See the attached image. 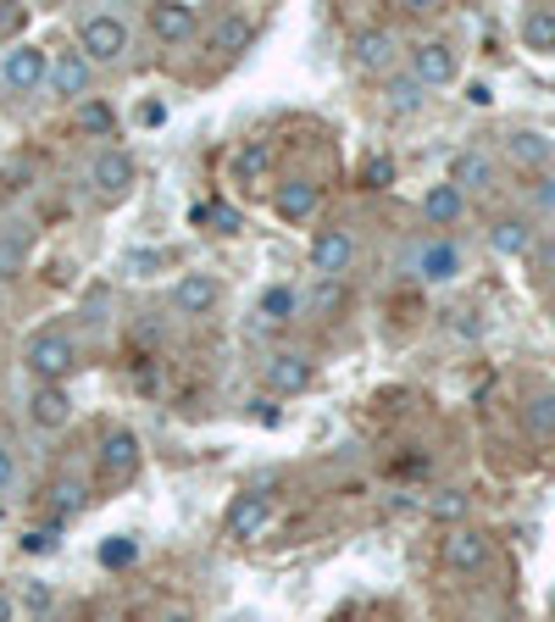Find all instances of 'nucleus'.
I'll use <instances>...</instances> for the list:
<instances>
[{"label": "nucleus", "mask_w": 555, "mask_h": 622, "mask_svg": "<svg viewBox=\"0 0 555 622\" xmlns=\"http://www.w3.org/2000/svg\"><path fill=\"white\" fill-rule=\"evenodd\" d=\"M450 184L466 195V190H489L494 184V162L483 156V151H461L455 156V167H450Z\"/></svg>", "instance_id": "18"}, {"label": "nucleus", "mask_w": 555, "mask_h": 622, "mask_svg": "<svg viewBox=\"0 0 555 622\" xmlns=\"http://www.w3.org/2000/svg\"><path fill=\"white\" fill-rule=\"evenodd\" d=\"M29 417H34L40 428H62V422L73 417L68 389H62V384H40V389H34V400H29Z\"/></svg>", "instance_id": "15"}, {"label": "nucleus", "mask_w": 555, "mask_h": 622, "mask_svg": "<svg viewBox=\"0 0 555 622\" xmlns=\"http://www.w3.org/2000/svg\"><path fill=\"white\" fill-rule=\"evenodd\" d=\"M267 517H273V506H267V494H234V506H228V533L234 539H256L261 528H267Z\"/></svg>", "instance_id": "10"}, {"label": "nucleus", "mask_w": 555, "mask_h": 622, "mask_svg": "<svg viewBox=\"0 0 555 622\" xmlns=\"http://www.w3.org/2000/svg\"><path fill=\"white\" fill-rule=\"evenodd\" d=\"M51 84H56V95H84L90 90V57L84 51H62L51 62Z\"/></svg>", "instance_id": "16"}, {"label": "nucleus", "mask_w": 555, "mask_h": 622, "mask_svg": "<svg viewBox=\"0 0 555 622\" xmlns=\"http://www.w3.org/2000/svg\"><path fill=\"white\" fill-rule=\"evenodd\" d=\"M0 73H7V84L12 90H40L45 79H51V57L45 51H34V45H18V51H7V68H0Z\"/></svg>", "instance_id": "7"}, {"label": "nucleus", "mask_w": 555, "mask_h": 622, "mask_svg": "<svg viewBox=\"0 0 555 622\" xmlns=\"http://www.w3.org/2000/svg\"><path fill=\"white\" fill-rule=\"evenodd\" d=\"M317 206H322V190H317L311 179H289V184H278V217H284V223H306Z\"/></svg>", "instance_id": "11"}, {"label": "nucleus", "mask_w": 555, "mask_h": 622, "mask_svg": "<svg viewBox=\"0 0 555 622\" xmlns=\"http://www.w3.org/2000/svg\"><path fill=\"white\" fill-rule=\"evenodd\" d=\"M411 79H417L422 90L455 84V51H450L444 40H422V45L411 51Z\"/></svg>", "instance_id": "3"}, {"label": "nucleus", "mask_w": 555, "mask_h": 622, "mask_svg": "<svg viewBox=\"0 0 555 622\" xmlns=\"http://www.w3.org/2000/svg\"><path fill=\"white\" fill-rule=\"evenodd\" d=\"M23 361H29L34 384H62V378H73V367H79V345H73L62 328H45V334L29 339Z\"/></svg>", "instance_id": "1"}, {"label": "nucleus", "mask_w": 555, "mask_h": 622, "mask_svg": "<svg viewBox=\"0 0 555 622\" xmlns=\"http://www.w3.org/2000/svg\"><path fill=\"white\" fill-rule=\"evenodd\" d=\"M212 223H217L223 234H234V228H239V212H234V206H223V201H212Z\"/></svg>", "instance_id": "36"}, {"label": "nucleus", "mask_w": 555, "mask_h": 622, "mask_svg": "<svg viewBox=\"0 0 555 622\" xmlns=\"http://www.w3.org/2000/svg\"><path fill=\"white\" fill-rule=\"evenodd\" d=\"M466 506H472V500H466V489H439V494L428 500V517H433V522H461V517H466Z\"/></svg>", "instance_id": "25"}, {"label": "nucleus", "mask_w": 555, "mask_h": 622, "mask_svg": "<svg viewBox=\"0 0 555 622\" xmlns=\"http://www.w3.org/2000/svg\"><path fill=\"white\" fill-rule=\"evenodd\" d=\"M51 506H56V511H79V506H84V483L56 478V483H51Z\"/></svg>", "instance_id": "31"}, {"label": "nucleus", "mask_w": 555, "mask_h": 622, "mask_svg": "<svg viewBox=\"0 0 555 622\" xmlns=\"http://www.w3.org/2000/svg\"><path fill=\"white\" fill-rule=\"evenodd\" d=\"M389 179H394V162H389V156H372V162L361 167V184H372V190H383Z\"/></svg>", "instance_id": "32"}, {"label": "nucleus", "mask_w": 555, "mask_h": 622, "mask_svg": "<svg viewBox=\"0 0 555 622\" xmlns=\"http://www.w3.org/2000/svg\"><path fill=\"white\" fill-rule=\"evenodd\" d=\"M173 300H178L184 317H201V312H212V300H217V278H212V273H184L178 289H173Z\"/></svg>", "instance_id": "14"}, {"label": "nucleus", "mask_w": 555, "mask_h": 622, "mask_svg": "<svg viewBox=\"0 0 555 622\" xmlns=\"http://www.w3.org/2000/svg\"><path fill=\"white\" fill-rule=\"evenodd\" d=\"M350 262H356V239H350L345 228H322V234H317V245H311V267L333 284V278H345V273H350Z\"/></svg>", "instance_id": "4"}, {"label": "nucleus", "mask_w": 555, "mask_h": 622, "mask_svg": "<svg viewBox=\"0 0 555 622\" xmlns=\"http://www.w3.org/2000/svg\"><path fill=\"white\" fill-rule=\"evenodd\" d=\"M23 256H29L23 234H0V278H18L23 273Z\"/></svg>", "instance_id": "27"}, {"label": "nucleus", "mask_w": 555, "mask_h": 622, "mask_svg": "<svg viewBox=\"0 0 555 622\" xmlns=\"http://www.w3.org/2000/svg\"><path fill=\"white\" fill-rule=\"evenodd\" d=\"M151 34L162 40V45H184V40H195L201 34V12L195 7H151Z\"/></svg>", "instance_id": "6"}, {"label": "nucleus", "mask_w": 555, "mask_h": 622, "mask_svg": "<svg viewBox=\"0 0 555 622\" xmlns=\"http://www.w3.org/2000/svg\"><path fill=\"white\" fill-rule=\"evenodd\" d=\"M522 422H527V434L555 439V389H538V395L522 406Z\"/></svg>", "instance_id": "23"}, {"label": "nucleus", "mask_w": 555, "mask_h": 622, "mask_svg": "<svg viewBox=\"0 0 555 622\" xmlns=\"http://www.w3.org/2000/svg\"><path fill=\"white\" fill-rule=\"evenodd\" d=\"M112 123H117V118H112L106 101H84V106H79V129H84V134H112Z\"/></svg>", "instance_id": "28"}, {"label": "nucleus", "mask_w": 555, "mask_h": 622, "mask_svg": "<svg viewBox=\"0 0 555 622\" xmlns=\"http://www.w3.org/2000/svg\"><path fill=\"white\" fill-rule=\"evenodd\" d=\"M79 51L90 57V68H95V62H117V57L129 51V23L112 18V12L84 18V29H79Z\"/></svg>", "instance_id": "2"}, {"label": "nucleus", "mask_w": 555, "mask_h": 622, "mask_svg": "<svg viewBox=\"0 0 555 622\" xmlns=\"http://www.w3.org/2000/svg\"><path fill=\"white\" fill-rule=\"evenodd\" d=\"M466 101H472V106H494V90H489V84H472Z\"/></svg>", "instance_id": "38"}, {"label": "nucleus", "mask_w": 555, "mask_h": 622, "mask_svg": "<svg viewBox=\"0 0 555 622\" xmlns=\"http://www.w3.org/2000/svg\"><path fill=\"white\" fill-rule=\"evenodd\" d=\"M295 306H300L295 289H267V295H261V317H267V323H289Z\"/></svg>", "instance_id": "29"}, {"label": "nucleus", "mask_w": 555, "mask_h": 622, "mask_svg": "<svg viewBox=\"0 0 555 622\" xmlns=\"http://www.w3.org/2000/svg\"><path fill=\"white\" fill-rule=\"evenodd\" d=\"M533 206H538V212H555V173H544V179L533 184Z\"/></svg>", "instance_id": "35"}, {"label": "nucleus", "mask_w": 555, "mask_h": 622, "mask_svg": "<svg viewBox=\"0 0 555 622\" xmlns=\"http://www.w3.org/2000/svg\"><path fill=\"white\" fill-rule=\"evenodd\" d=\"M394 51H400V45H394L389 29H367V34L356 40V62H361L367 73H383V68L394 62Z\"/></svg>", "instance_id": "19"}, {"label": "nucleus", "mask_w": 555, "mask_h": 622, "mask_svg": "<svg viewBox=\"0 0 555 622\" xmlns=\"http://www.w3.org/2000/svg\"><path fill=\"white\" fill-rule=\"evenodd\" d=\"M0 622H12V594L0 589Z\"/></svg>", "instance_id": "39"}, {"label": "nucleus", "mask_w": 555, "mask_h": 622, "mask_svg": "<svg viewBox=\"0 0 555 622\" xmlns=\"http://www.w3.org/2000/svg\"><path fill=\"white\" fill-rule=\"evenodd\" d=\"M489 245H494L500 256H527V245H533V228H527L522 217H500V223L489 228Z\"/></svg>", "instance_id": "21"}, {"label": "nucleus", "mask_w": 555, "mask_h": 622, "mask_svg": "<svg viewBox=\"0 0 555 622\" xmlns=\"http://www.w3.org/2000/svg\"><path fill=\"white\" fill-rule=\"evenodd\" d=\"M461 273V251L450 245V239H428L422 251H417V278L422 284H450Z\"/></svg>", "instance_id": "8"}, {"label": "nucleus", "mask_w": 555, "mask_h": 622, "mask_svg": "<svg viewBox=\"0 0 555 622\" xmlns=\"http://www.w3.org/2000/svg\"><path fill=\"white\" fill-rule=\"evenodd\" d=\"M522 45H527V51H555V12H549V7L522 12Z\"/></svg>", "instance_id": "22"}, {"label": "nucleus", "mask_w": 555, "mask_h": 622, "mask_svg": "<svg viewBox=\"0 0 555 622\" xmlns=\"http://www.w3.org/2000/svg\"><path fill=\"white\" fill-rule=\"evenodd\" d=\"M129 184H134V162L123 151H101L95 156V190L101 195H129Z\"/></svg>", "instance_id": "17"}, {"label": "nucleus", "mask_w": 555, "mask_h": 622, "mask_svg": "<svg viewBox=\"0 0 555 622\" xmlns=\"http://www.w3.org/2000/svg\"><path fill=\"white\" fill-rule=\"evenodd\" d=\"M23 550H29V555H51V550H56V533H51V528H34V533H23Z\"/></svg>", "instance_id": "34"}, {"label": "nucleus", "mask_w": 555, "mask_h": 622, "mask_svg": "<svg viewBox=\"0 0 555 622\" xmlns=\"http://www.w3.org/2000/svg\"><path fill=\"white\" fill-rule=\"evenodd\" d=\"M151 267H156V251H129L123 256V273L129 278H151Z\"/></svg>", "instance_id": "33"}, {"label": "nucleus", "mask_w": 555, "mask_h": 622, "mask_svg": "<svg viewBox=\"0 0 555 622\" xmlns=\"http://www.w3.org/2000/svg\"><path fill=\"white\" fill-rule=\"evenodd\" d=\"M494 622H516V616H494Z\"/></svg>", "instance_id": "41"}, {"label": "nucleus", "mask_w": 555, "mask_h": 622, "mask_svg": "<svg viewBox=\"0 0 555 622\" xmlns=\"http://www.w3.org/2000/svg\"><path fill=\"white\" fill-rule=\"evenodd\" d=\"M212 51H223V57H239L250 40H256V23L250 18H239V12H223V18H212Z\"/></svg>", "instance_id": "13"}, {"label": "nucleus", "mask_w": 555, "mask_h": 622, "mask_svg": "<svg viewBox=\"0 0 555 622\" xmlns=\"http://www.w3.org/2000/svg\"><path fill=\"white\" fill-rule=\"evenodd\" d=\"M12 478H18V467H12V450L0 445V489H12Z\"/></svg>", "instance_id": "37"}, {"label": "nucleus", "mask_w": 555, "mask_h": 622, "mask_svg": "<svg viewBox=\"0 0 555 622\" xmlns=\"http://www.w3.org/2000/svg\"><path fill=\"white\" fill-rule=\"evenodd\" d=\"M422 212H428V223H439V228H450L461 212H466V195L455 190V184H433L428 195H422Z\"/></svg>", "instance_id": "20"}, {"label": "nucleus", "mask_w": 555, "mask_h": 622, "mask_svg": "<svg viewBox=\"0 0 555 622\" xmlns=\"http://www.w3.org/2000/svg\"><path fill=\"white\" fill-rule=\"evenodd\" d=\"M505 151H511V162H516V167H544V162L555 156V145H549L544 134H511V145H505Z\"/></svg>", "instance_id": "24"}, {"label": "nucleus", "mask_w": 555, "mask_h": 622, "mask_svg": "<svg viewBox=\"0 0 555 622\" xmlns=\"http://www.w3.org/2000/svg\"><path fill=\"white\" fill-rule=\"evenodd\" d=\"M389 106H394V112H417V106H422V84H417V79H394V84H389Z\"/></svg>", "instance_id": "30"}, {"label": "nucleus", "mask_w": 555, "mask_h": 622, "mask_svg": "<svg viewBox=\"0 0 555 622\" xmlns=\"http://www.w3.org/2000/svg\"><path fill=\"white\" fill-rule=\"evenodd\" d=\"M162 622H195V616H184V611H173V616H162Z\"/></svg>", "instance_id": "40"}, {"label": "nucleus", "mask_w": 555, "mask_h": 622, "mask_svg": "<svg viewBox=\"0 0 555 622\" xmlns=\"http://www.w3.org/2000/svg\"><path fill=\"white\" fill-rule=\"evenodd\" d=\"M439 555H444L450 572H477V567L489 561V539H483L477 528H450L444 544H439Z\"/></svg>", "instance_id": "5"}, {"label": "nucleus", "mask_w": 555, "mask_h": 622, "mask_svg": "<svg viewBox=\"0 0 555 622\" xmlns=\"http://www.w3.org/2000/svg\"><path fill=\"white\" fill-rule=\"evenodd\" d=\"M134 561H140V539H134V533H112V539L101 544V567L117 572V567H134Z\"/></svg>", "instance_id": "26"}, {"label": "nucleus", "mask_w": 555, "mask_h": 622, "mask_svg": "<svg viewBox=\"0 0 555 622\" xmlns=\"http://www.w3.org/2000/svg\"><path fill=\"white\" fill-rule=\"evenodd\" d=\"M306 384H311V361H306V356L278 350V356L267 361V389H278V395H300Z\"/></svg>", "instance_id": "12"}, {"label": "nucleus", "mask_w": 555, "mask_h": 622, "mask_svg": "<svg viewBox=\"0 0 555 622\" xmlns=\"http://www.w3.org/2000/svg\"><path fill=\"white\" fill-rule=\"evenodd\" d=\"M140 467V439L129 434V428H112L106 439H101V472L106 478H129Z\"/></svg>", "instance_id": "9"}]
</instances>
